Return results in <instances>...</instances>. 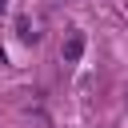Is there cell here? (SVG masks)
I'll list each match as a JSON object with an SVG mask.
<instances>
[{
	"instance_id": "1",
	"label": "cell",
	"mask_w": 128,
	"mask_h": 128,
	"mask_svg": "<svg viewBox=\"0 0 128 128\" xmlns=\"http://www.w3.org/2000/svg\"><path fill=\"white\" fill-rule=\"evenodd\" d=\"M60 56H64V64H80V56H84V32H68Z\"/></svg>"
},
{
	"instance_id": "2",
	"label": "cell",
	"mask_w": 128,
	"mask_h": 128,
	"mask_svg": "<svg viewBox=\"0 0 128 128\" xmlns=\"http://www.w3.org/2000/svg\"><path fill=\"white\" fill-rule=\"evenodd\" d=\"M16 36H20L24 44H36V40H40V20H32V16H20V20H16Z\"/></svg>"
},
{
	"instance_id": "3",
	"label": "cell",
	"mask_w": 128,
	"mask_h": 128,
	"mask_svg": "<svg viewBox=\"0 0 128 128\" xmlns=\"http://www.w3.org/2000/svg\"><path fill=\"white\" fill-rule=\"evenodd\" d=\"M4 8H8V4H4V0H0V16H4Z\"/></svg>"
}]
</instances>
